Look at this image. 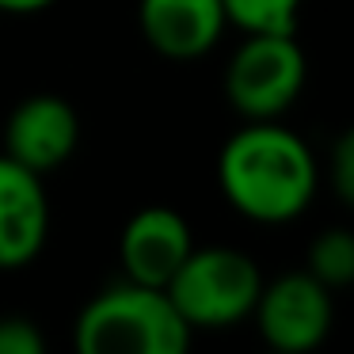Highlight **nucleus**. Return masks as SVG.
Returning <instances> with one entry per match:
<instances>
[{"label":"nucleus","mask_w":354,"mask_h":354,"mask_svg":"<svg viewBox=\"0 0 354 354\" xmlns=\"http://www.w3.org/2000/svg\"><path fill=\"white\" fill-rule=\"evenodd\" d=\"M217 187L248 221L286 225L316 198L320 168L301 133L278 118L244 122L217 156Z\"/></svg>","instance_id":"1"},{"label":"nucleus","mask_w":354,"mask_h":354,"mask_svg":"<svg viewBox=\"0 0 354 354\" xmlns=\"http://www.w3.org/2000/svg\"><path fill=\"white\" fill-rule=\"evenodd\" d=\"M191 335L168 290L130 278L95 293L73 328L80 354H183Z\"/></svg>","instance_id":"2"},{"label":"nucleus","mask_w":354,"mask_h":354,"mask_svg":"<svg viewBox=\"0 0 354 354\" xmlns=\"http://www.w3.org/2000/svg\"><path fill=\"white\" fill-rule=\"evenodd\" d=\"M164 290L191 331H221L252 316L263 274L240 248H191Z\"/></svg>","instance_id":"3"},{"label":"nucleus","mask_w":354,"mask_h":354,"mask_svg":"<svg viewBox=\"0 0 354 354\" xmlns=\"http://www.w3.org/2000/svg\"><path fill=\"white\" fill-rule=\"evenodd\" d=\"M308 65L297 39L290 35H244L225 69V95L244 122L282 118L305 88Z\"/></svg>","instance_id":"4"},{"label":"nucleus","mask_w":354,"mask_h":354,"mask_svg":"<svg viewBox=\"0 0 354 354\" xmlns=\"http://www.w3.org/2000/svg\"><path fill=\"white\" fill-rule=\"evenodd\" d=\"M252 320L274 351L282 354L316 351L328 339L331 320H335L331 290L324 282H316L308 270L282 274L274 282H263L252 308Z\"/></svg>","instance_id":"5"},{"label":"nucleus","mask_w":354,"mask_h":354,"mask_svg":"<svg viewBox=\"0 0 354 354\" xmlns=\"http://www.w3.org/2000/svg\"><path fill=\"white\" fill-rule=\"evenodd\" d=\"M80 145V118L62 95H27L16 103L4 122V156L19 160L24 168L46 171L62 168Z\"/></svg>","instance_id":"6"},{"label":"nucleus","mask_w":354,"mask_h":354,"mask_svg":"<svg viewBox=\"0 0 354 354\" xmlns=\"http://www.w3.org/2000/svg\"><path fill=\"white\" fill-rule=\"evenodd\" d=\"M50 202L42 176L0 153V270H19L42 252Z\"/></svg>","instance_id":"7"},{"label":"nucleus","mask_w":354,"mask_h":354,"mask_svg":"<svg viewBox=\"0 0 354 354\" xmlns=\"http://www.w3.org/2000/svg\"><path fill=\"white\" fill-rule=\"evenodd\" d=\"M191 248L194 240L183 214H176L171 206H149L126 221L122 240H118L122 278L164 290L171 282V274L183 267V259L191 255Z\"/></svg>","instance_id":"8"},{"label":"nucleus","mask_w":354,"mask_h":354,"mask_svg":"<svg viewBox=\"0 0 354 354\" xmlns=\"http://www.w3.org/2000/svg\"><path fill=\"white\" fill-rule=\"evenodd\" d=\"M138 24L145 42L168 62H198L221 42L225 4L221 0H141Z\"/></svg>","instance_id":"9"},{"label":"nucleus","mask_w":354,"mask_h":354,"mask_svg":"<svg viewBox=\"0 0 354 354\" xmlns=\"http://www.w3.org/2000/svg\"><path fill=\"white\" fill-rule=\"evenodd\" d=\"M308 274L328 290H343L354 282V236L351 229H328L308 244Z\"/></svg>","instance_id":"10"},{"label":"nucleus","mask_w":354,"mask_h":354,"mask_svg":"<svg viewBox=\"0 0 354 354\" xmlns=\"http://www.w3.org/2000/svg\"><path fill=\"white\" fill-rule=\"evenodd\" d=\"M225 19L244 35H290L297 27L301 0H221Z\"/></svg>","instance_id":"11"},{"label":"nucleus","mask_w":354,"mask_h":354,"mask_svg":"<svg viewBox=\"0 0 354 354\" xmlns=\"http://www.w3.org/2000/svg\"><path fill=\"white\" fill-rule=\"evenodd\" d=\"M42 331L27 316H0V354H42Z\"/></svg>","instance_id":"12"},{"label":"nucleus","mask_w":354,"mask_h":354,"mask_svg":"<svg viewBox=\"0 0 354 354\" xmlns=\"http://www.w3.org/2000/svg\"><path fill=\"white\" fill-rule=\"evenodd\" d=\"M331 187H335L339 202L354 198V138L343 133L335 141V153H331Z\"/></svg>","instance_id":"13"},{"label":"nucleus","mask_w":354,"mask_h":354,"mask_svg":"<svg viewBox=\"0 0 354 354\" xmlns=\"http://www.w3.org/2000/svg\"><path fill=\"white\" fill-rule=\"evenodd\" d=\"M54 0H0V12H12V16H31V12L50 8Z\"/></svg>","instance_id":"14"}]
</instances>
